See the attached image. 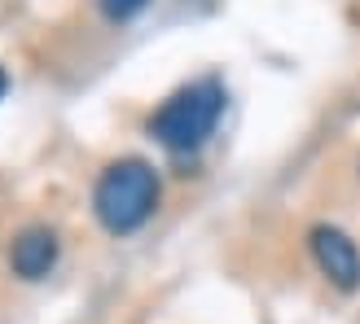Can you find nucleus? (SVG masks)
Here are the masks:
<instances>
[{
	"mask_svg": "<svg viewBox=\"0 0 360 324\" xmlns=\"http://www.w3.org/2000/svg\"><path fill=\"white\" fill-rule=\"evenodd\" d=\"M9 93V75H5V66H0V97Z\"/></svg>",
	"mask_w": 360,
	"mask_h": 324,
	"instance_id": "nucleus-6",
	"label": "nucleus"
},
{
	"mask_svg": "<svg viewBox=\"0 0 360 324\" xmlns=\"http://www.w3.org/2000/svg\"><path fill=\"white\" fill-rule=\"evenodd\" d=\"M312 259L338 290H356L360 285V250L343 228H330V224L312 228Z\"/></svg>",
	"mask_w": 360,
	"mask_h": 324,
	"instance_id": "nucleus-3",
	"label": "nucleus"
},
{
	"mask_svg": "<svg viewBox=\"0 0 360 324\" xmlns=\"http://www.w3.org/2000/svg\"><path fill=\"white\" fill-rule=\"evenodd\" d=\"M146 5L150 0H101V13L110 18V22H128V18H136Z\"/></svg>",
	"mask_w": 360,
	"mask_h": 324,
	"instance_id": "nucleus-5",
	"label": "nucleus"
},
{
	"mask_svg": "<svg viewBox=\"0 0 360 324\" xmlns=\"http://www.w3.org/2000/svg\"><path fill=\"white\" fill-rule=\"evenodd\" d=\"M53 263H58V237H53L49 228H27V232H18V237H13V245H9V267L22 281L49 276Z\"/></svg>",
	"mask_w": 360,
	"mask_h": 324,
	"instance_id": "nucleus-4",
	"label": "nucleus"
},
{
	"mask_svg": "<svg viewBox=\"0 0 360 324\" xmlns=\"http://www.w3.org/2000/svg\"><path fill=\"white\" fill-rule=\"evenodd\" d=\"M158 206V171L141 158H123L110 162L97 180V193H93V210L105 232L115 237H128V232L146 228V220Z\"/></svg>",
	"mask_w": 360,
	"mask_h": 324,
	"instance_id": "nucleus-1",
	"label": "nucleus"
},
{
	"mask_svg": "<svg viewBox=\"0 0 360 324\" xmlns=\"http://www.w3.org/2000/svg\"><path fill=\"white\" fill-rule=\"evenodd\" d=\"M220 114H224V88L215 79H202V83L180 88L172 101H163V110L150 119V132L172 154H189L215 132Z\"/></svg>",
	"mask_w": 360,
	"mask_h": 324,
	"instance_id": "nucleus-2",
	"label": "nucleus"
}]
</instances>
